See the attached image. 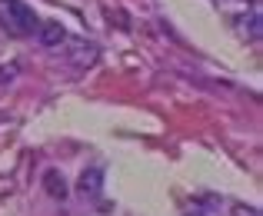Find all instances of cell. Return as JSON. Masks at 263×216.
Listing matches in <instances>:
<instances>
[{
    "label": "cell",
    "instance_id": "obj_1",
    "mask_svg": "<svg viewBox=\"0 0 263 216\" xmlns=\"http://www.w3.org/2000/svg\"><path fill=\"white\" fill-rule=\"evenodd\" d=\"M0 27L10 37H33L40 20L33 13V7L24 4V0H0Z\"/></svg>",
    "mask_w": 263,
    "mask_h": 216
},
{
    "label": "cell",
    "instance_id": "obj_2",
    "mask_svg": "<svg viewBox=\"0 0 263 216\" xmlns=\"http://www.w3.org/2000/svg\"><path fill=\"white\" fill-rule=\"evenodd\" d=\"M77 193L84 200H97V197H100V193H103V170H100V166H90V170L80 173Z\"/></svg>",
    "mask_w": 263,
    "mask_h": 216
},
{
    "label": "cell",
    "instance_id": "obj_3",
    "mask_svg": "<svg viewBox=\"0 0 263 216\" xmlns=\"http://www.w3.org/2000/svg\"><path fill=\"white\" fill-rule=\"evenodd\" d=\"M97 57H100V47H97V44H84V40H77V44L70 47V64L80 67V70H84V67H93Z\"/></svg>",
    "mask_w": 263,
    "mask_h": 216
},
{
    "label": "cell",
    "instance_id": "obj_4",
    "mask_svg": "<svg viewBox=\"0 0 263 216\" xmlns=\"http://www.w3.org/2000/svg\"><path fill=\"white\" fill-rule=\"evenodd\" d=\"M37 40H40L44 47H60V44L67 40V30L57 24V20H47V24L37 27Z\"/></svg>",
    "mask_w": 263,
    "mask_h": 216
},
{
    "label": "cell",
    "instance_id": "obj_5",
    "mask_svg": "<svg viewBox=\"0 0 263 216\" xmlns=\"http://www.w3.org/2000/svg\"><path fill=\"white\" fill-rule=\"evenodd\" d=\"M44 186H47V193H50L53 200H67V197H70L64 173H57V170H47V173H44Z\"/></svg>",
    "mask_w": 263,
    "mask_h": 216
},
{
    "label": "cell",
    "instance_id": "obj_6",
    "mask_svg": "<svg viewBox=\"0 0 263 216\" xmlns=\"http://www.w3.org/2000/svg\"><path fill=\"white\" fill-rule=\"evenodd\" d=\"M240 27H243V33H250V40H257V37H260V13L253 10L250 20H247V17L240 20Z\"/></svg>",
    "mask_w": 263,
    "mask_h": 216
},
{
    "label": "cell",
    "instance_id": "obj_7",
    "mask_svg": "<svg viewBox=\"0 0 263 216\" xmlns=\"http://www.w3.org/2000/svg\"><path fill=\"white\" fill-rule=\"evenodd\" d=\"M20 76V64H4L0 67V83H10Z\"/></svg>",
    "mask_w": 263,
    "mask_h": 216
},
{
    "label": "cell",
    "instance_id": "obj_8",
    "mask_svg": "<svg viewBox=\"0 0 263 216\" xmlns=\"http://www.w3.org/2000/svg\"><path fill=\"white\" fill-rule=\"evenodd\" d=\"M233 216H260L253 206H243V203H233Z\"/></svg>",
    "mask_w": 263,
    "mask_h": 216
},
{
    "label": "cell",
    "instance_id": "obj_9",
    "mask_svg": "<svg viewBox=\"0 0 263 216\" xmlns=\"http://www.w3.org/2000/svg\"><path fill=\"white\" fill-rule=\"evenodd\" d=\"M183 216H206L203 210H190V213H183Z\"/></svg>",
    "mask_w": 263,
    "mask_h": 216
}]
</instances>
